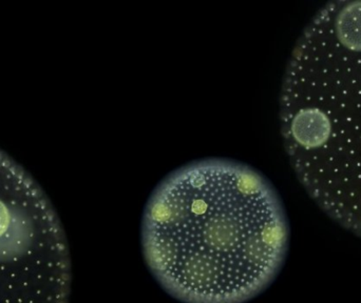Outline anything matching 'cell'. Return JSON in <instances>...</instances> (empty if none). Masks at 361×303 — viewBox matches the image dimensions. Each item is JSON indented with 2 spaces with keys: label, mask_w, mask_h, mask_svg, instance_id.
Listing matches in <instances>:
<instances>
[{
  "label": "cell",
  "mask_w": 361,
  "mask_h": 303,
  "mask_svg": "<svg viewBox=\"0 0 361 303\" xmlns=\"http://www.w3.org/2000/svg\"><path fill=\"white\" fill-rule=\"evenodd\" d=\"M142 249L183 303H245L282 270L290 224L275 186L235 159H197L167 174L144 209Z\"/></svg>",
  "instance_id": "cell-1"
},
{
  "label": "cell",
  "mask_w": 361,
  "mask_h": 303,
  "mask_svg": "<svg viewBox=\"0 0 361 303\" xmlns=\"http://www.w3.org/2000/svg\"><path fill=\"white\" fill-rule=\"evenodd\" d=\"M279 117L303 188L361 237V0L328 2L307 23L284 72Z\"/></svg>",
  "instance_id": "cell-2"
},
{
  "label": "cell",
  "mask_w": 361,
  "mask_h": 303,
  "mask_svg": "<svg viewBox=\"0 0 361 303\" xmlns=\"http://www.w3.org/2000/svg\"><path fill=\"white\" fill-rule=\"evenodd\" d=\"M54 207L0 154V303H69L71 258Z\"/></svg>",
  "instance_id": "cell-3"
}]
</instances>
